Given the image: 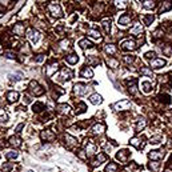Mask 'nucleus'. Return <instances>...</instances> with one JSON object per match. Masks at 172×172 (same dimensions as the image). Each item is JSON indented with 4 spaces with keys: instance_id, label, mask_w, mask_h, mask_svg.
<instances>
[{
    "instance_id": "1",
    "label": "nucleus",
    "mask_w": 172,
    "mask_h": 172,
    "mask_svg": "<svg viewBox=\"0 0 172 172\" xmlns=\"http://www.w3.org/2000/svg\"><path fill=\"white\" fill-rule=\"evenodd\" d=\"M48 11L52 13V16H55V18H62L63 16L62 7L59 4H56V3H51V4L48 5Z\"/></svg>"
},
{
    "instance_id": "2",
    "label": "nucleus",
    "mask_w": 172,
    "mask_h": 172,
    "mask_svg": "<svg viewBox=\"0 0 172 172\" xmlns=\"http://www.w3.org/2000/svg\"><path fill=\"white\" fill-rule=\"evenodd\" d=\"M88 85H85V84L83 83H77L75 84V88H74V91H75V93L77 95V96H83V95H85V93L88 92Z\"/></svg>"
},
{
    "instance_id": "3",
    "label": "nucleus",
    "mask_w": 172,
    "mask_h": 172,
    "mask_svg": "<svg viewBox=\"0 0 172 172\" xmlns=\"http://www.w3.org/2000/svg\"><path fill=\"white\" fill-rule=\"evenodd\" d=\"M30 88L33 93H35L36 96H40V95H43L44 93V89L40 87V84L36 81V80H32L31 83H30Z\"/></svg>"
},
{
    "instance_id": "4",
    "label": "nucleus",
    "mask_w": 172,
    "mask_h": 172,
    "mask_svg": "<svg viewBox=\"0 0 172 172\" xmlns=\"http://www.w3.org/2000/svg\"><path fill=\"white\" fill-rule=\"evenodd\" d=\"M121 48L123 49H128V51H133V49L136 48V43L133 41V40L128 39V40H124V41H121Z\"/></svg>"
},
{
    "instance_id": "5",
    "label": "nucleus",
    "mask_w": 172,
    "mask_h": 172,
    "mask_svg": "<svg viewBox=\"0 0 172 172\" xmlns=\"http://www.w3.org/2000/svg\"><path fill=\"white\" fill-rule=\"evenodd\" d=\"M27 37L30 39V41H31L32 44H35L36 41L39 40L40 35H39V32L36 31V30H33V28H31V30L28 31V35H27Z\"/></svg>"
},
{
    "instance_id": "6",
    "label": "nucleus",
    "mask_w": 172,
    "mask_h": 172,
    "mask_svg": "<svg viewBox=\"0 0 172 172\" xmlns=\"http://www.w3.org/2000/svg\"><path fill=\"white\" fill-rule=\"evenodd\" d=\"M131 107V103L128 100H121V102H118L116 104H114L115 110H129Z\"/></svg>"
},
{
    "instance_id": "7",
    "label": "nucleus",
    "mask_w": 172,
    "mask_h": 172,
    "mask_svg": "<svg viewBox=\"0 0 172 172\" xmlns=\"http://www.w3.org/2000/svg\"><path fill=\"white\" fill-rule=\"evenodd\" d=\"M131 23V16L128 13H124L119 18V27H127Z\"/></svg>"
},
{
    "instance_id": "8",
    "label": "nucleus",
    "mask_w": 172,
    "mask_h": 172,
    "mask_svg": "<svg viewBox=\"0 0 172 172\" xmlns=\"http://www.w3.org/2000/svg\"><path fill=\"white\" fill-rule=\"evenodd\" d=\"M59 80H70L72 77V71L71 70H67V68H63L60 71V74H59Z\"/></svg>"
},
{
    "instance_id": "9",
    "label": "nucleus",
    "mask_w": 172,
    "mask_h": 172,
    "mask_svg": "<svg viewBox=\"0 0 172 172\" xmlns=\"http://www.w3.org/2000/svg\"><path fill=\"white\" fill-rule=\"evenodd\" d=\"M143 137H133V139H131V144H132L133 147H136L137 150H141V148H144V143H143Z\"/></svg>"
},
{
    "instance_id": "10",
    "label": "nucleus",
    "mask_w": 172,
    "mask_h": 172,
    "mask_svg": "<svg viewBox=\"0 0 172 172\" xmlns=\"http://www.w3.org/2000/svg\"><path fill=\"white\" fill-rule=\"evenodd\" d=\"M24 31H26V26L22 24V23H18V24H15V27H13V33L15 35L22 36V35H24Z\"/></svg>"
},
{
    "instance_id": "11",
    "label": "nucleus",
    "mask_w": 172,
    "mask_h": 172,
    "mask_svg": "<svg viewBox=\"0 0 172 172\" xmlns=\"http://www.w3.org/2000/svg\"><path fill=\"white\" fill-rule=\"evenodd\" d=\"M41 139H43V140L52 141L53 139H55V133H53L52 131H49V129H47V131H43V132H41Z\"/></svg>"
},
{
    "instance_id": "12",
    "label": "nucleus",
    "mask_w": 172,
    "mask_h": 172,
    "mask_svg": "<svg viewBox=\"0 0 172 172\" xmlns=\"http://www.w3.org/2000/svg\"><path fill=\"white\" fill-rule=\"evenodd\" d=\"M80 76L81 77H84V79H91L93 76V72L91 68H88V67H85V68H83L81 70V72H80Z\"/></svg>"
},
{
    "instance_id": "13",
    "label": "nucleus",
    "mask_w": 172,
    "mask_h": 172,
    "mask_svg": "<svg viewBox=\"0 0 172 172\" xmlns=\"http://www.w3.org/2000/svg\"><path fill=\"white\" fill-rule=\"evenodd\" d=\"M165 66V60L164 59H155L151 62V67L152 68H160V67H164Z\"/></svg>"
},
{
    "instance_id": "14",
    "label": "nucleus",
    "mask_w": 172,
    "mask_h": 172,
    "mask_svg": "<svg viewBox=\"0 0 172 172\" xmlns=\"http://www.w3.org/2000/svg\"><path fill=\"white\" fill-rule=\"evenodd\" d=\"M128 155H129V152H128L127 150H123V151H119V152H118L116 158H118V160H120V161H127Z\"/></svg>"
},
{
    "instance_id": "15",
    "label": "nucleus",
    "mask_w": 172,
    "mask_h": 172,
    "mask_svg": "<svg viewBox=\"0 0 172 172\" xmlns=\"http://www.w3.org/2000/svg\"><path fill=\"white\" fill-rule=\"evenodd\" d=\"M89 102L92 103V104H95V106H97V104H100V103L103 102V99L99 93H93V95H91V97H89Z\"/></svg>"
},
{
    "instance_id": "16",
    "label": "nucleus",
    "mask_w": 172,
    "mask_h": 172,
    "mask_svg": "<svg viewBox=\"0 0 172 172\" xmlns=\"http://www.w3.org/2000/svg\"><path fill=\"white\" fill-rule=\"evenodd\" d=\"M164 156V152L163 151H151L150 152V158L154 160H158V159H161Z\"/></svg>"
},
{
    "instance_id": "17",
    "label": "nucleus",
    "mask_w": 172,
    "mask_h": 172,
    "mask_svg": "<svg viewBox=\"0 0 172 172\" xmlns=\"http://www.w3.org/2000/svg\"><path fill=\"white\" fill-rule=\"evenodd\" d=\"M171 8H172V1H164L163 4L160 5L159 12L160 13H164V12H167V11H169Z\"/></svg>"
},
{
    "instance_id": "18",
    "label": "nucleus",
    "mask_w": 172,
    "mask_h": 172,
    "mask_svg": "<svg viewBox=\"0 0 172 172\" xmlns=\"http://www.w3.org/2000/svg\"><path fill=\"white\" fill-rule=\"evenodd\" d=\"M9 144L13 147H20L22 146V140L18 136H12V137H9Z\"/></svg>"
},
{
    "instance_id": "19",
    "label": "nucleus",
    "mask_w": 172,
    "mask_h": 172,
    "mask_svg": "<svg viewBox=\"0 0 172 172\" xmlns=\"http://www.w3.org/2000/svg\"><path fill=\"white\" fill-rule=\"evenodd\" d=\"M85 152H87V155H88V156H92V155H95V152H96V147H95V144H92V143H88V146L85 147Z\"/></svg>"
},
{
    "instance_id": "20",
    "label": "nucleus",
    "mask_w": 172,
    "mask_h": 172,
    "mask_svg": "<svg viewBox=\"0 0 172 172\" xmlns=\"http://www.w3.org/2000/svg\"><path fill=\"white\" fill-rule=\"evenodd\" d=\"M7 99L9 102H18L19 100V93L18 92H13V91H9L7 93Z\"/></svg>"
},
{
    "instance_id": "21",
    "label": "nucleus",
    "mask_w": 172,
    "mask_h": 172,
    "mask_svg": "<svg viewBox=\"0 0 172 172\" xmlns=\"http://www.w3.org/2000/svg\"><path fill=\"white\" fill-rule=\"evenodd\" d=\"M102 26H103V28H104V32H106V33H110L111 32V20L110 19H104L102 22Z\"/></svg>"
},
{
    "instance_id": "22",
    "label": "nucleus",
    "mask_w": 172,
    "mask_h": 172,
    "mask_svg": "<svg viewBox=\"0 0 172 172\" xmlns=\"http://www.w3.org/2000/svg\"><path fill=\"white\" fill-rule=\"evenodd\" d=\"M87 35L91 36V37H93V39H100V32L97 31L96 28H91V30H88Z\"/></svg>"
},
{
    "instance_id": "23",
    "label": "nucleus",
    "mask_w": 172,
    "mask_h": 172,
    "mask_svg": "<svg viewBox=\"0 0 172 172\" xmlns=\"http://www.w3.org/2000/svg\"><path fill=\"white\" fill-rule=\"evenodd\" d=\"M106 160H107V156H106V155H104V154H100V155H99V156L96 158V159L93 160L92 164H93V165H99V164H102L103 161H106Z\"/></svg>"
},
{
    "instance_id": "24",
    "label": "nucleus",
    "mask_w": 172,
    "mask_h": 172,
    "mask_svg": "<svg viewBox=\"0 0 172 172\" xmlns=\"http://www.w3.org/2000/svg\"><path fill=\"white\" fill-rule=\"evenodd\" d=\"M71 108L68 104H59V106H57V111H59L60 114H68Z\"/></svg>"
},
{
    "instance_id": "25",
    "label": "nucleus",
    "mask_w": 172,
    "mask_h": 172,
    "mask_svg": "<svg viewBox=\"0 0 172 172\" xmlns=\"http://www.w3.org/2000/svg\"><path fill=\"white\" fill-rule=\"evenodd\" d=\"M79 45H80V48L85 49V48L92 47V43H91L89 40H87V39H83V40H80V41H79Z\"/></svg>"
},
{
    "instance_id": "26",
    "label": "nucleus",
    "mask_w": 172,
    "mask_h": 172,
    "mask_svg": "<svg viewBox=\"0 0 172 172\" xmlns=\"http://www.w3.org/2000/svg\"><path fill=\"white\" fill-rule=\"evenodd\" d=\"M66 60L68 64H76V63L79 62V56L77 55H70V56H67Z\"/></svg>"
},
{
    "instance_id": "27",
    "label": "nucleus",
    "mask_w": 172,
    "mask_h": 172,
    "mask_svg": "<svg viewBox=\"0 0 172 172\" xmlns=\"http://www.w3.org/2000/svg\"><path fill=\"white\" fill-rule=\"evenodd\" d=\"M141 32H143V27H141V24H139V23H136V26L131 30V33H132V35H139Z\"/></svg>"
},
{
    "instance_id": "28",
    "label": "nucleus",
    "mask_w": 172,
    "mask_h": 172,
    "mask_svg": "<svg viewBox=\"0 0 172 172\" xmlns=\"http://www.w3.org/2000/svg\"><path fill=\"white\" fill-rule=\"evenodd\" d=\"M141 88H143V91H144L146 93L151 92V89H152V83H150V81H143Z\"/></svg>"
},
{
    "instance_id": "29",
    "label": "nucleus",
    "mask_w": 172,
    "mask_h": 172,
    "mask_svg": "<svg viewBox=\"0 0 172 172\" xmlns=\"http://www.w3.org/2000/svg\"><path fill=\"white\" fill-rule=\"evenodd\" d=\"M85 110H87V106H85V104H84V103H77V104H76V112H77V114H81V112H85Z\"/></svg>"
},
{
    "instance_id": "30",
    "label": "nucleus",
    "mask_w": 172,
    "mask_h": 172,
    "mask_svg": "<svg viewBox=\"0 0 172 172\" xmlns=\"http://www.w3.org/2000/svg\"><path fill=\"white\" fill-rule=\"evenodd\" d=\"M144 127H146V120H144V119H139V120H137V124H136V127H135V129L139 132V131H141Z\"/></svg>"
},
{
    "instance_id": "31",
    "label": "nucleus",
    "mask_w": 172,
    "mask_h": 172,
    "mask_svg": "<svg viewBox=\"0 0 172 172\" xmlns=\"http://www.w3.org/2000/svg\"><path fill=\"white\" fill-rule=\"evenodd\" d=\"M104 131V125L103 124H96V125H93L92 127V132L93 133H102Z\"/></svg>"
},
{
    "instance_id": "32",
    "label": "nucleus",
    "mask_w": 172,
    "mask_h": 172,
    "mask_svg": "<svg viewBox=\"0 0 172 172\" xmlns=\"http://www.w3.org/2000/svg\"><path fill=\"white\" fill-rule=\"evenodd\" d=\"M154 15H146L144 18H143V20H144V24L146 26H151L152 24V22H154Z\"/></svg>"
},
{
    "instance_id": "33",
    "label": "nucleus",
    "mask_w": 172,
    "mask_h": 172,
    "mask_svg": "<svg viewBox=\"0 0 172 172\" xmlns=\"http://www.w3.org/2000/svg\"><path fill=\"white\" fill-rule=\"evenodd\" d=\"M106 52L108 53V55H115V53H116V47L112 44L106 45Z\"/></svg>"
},
{
    "instance_id": "34",
    "label": "nucleus",
    "mask_w": 172,
    "mask_h": 172,
    "mask_svg": "<svg viewBox=\"0 0 172 172\" xmlns=\"http://www.w3.org/2000/svg\"><path fill=\"white\" fill-rule=\"evenodd\" d=\"M106 172H118V165L115 163H110L106 167Z\"/></svg>"
},
{
    "instance_id": "35",
    "label": "nucleus",
    "mask_w": 172,
    "mask_h": 172,
    "mask_svg": "<svg viewBox=\"0 0 172 172\" xmlns=\"http://www.w3.org/2000/svg\"><path fill=\"white\" fill-rule=\"evenodd\" d=\"M43 108H44V104H43V103H35V104L32 106V110L35 111V112H40Z\"/></svg>"
},
{
    "instance_id": "36",
    "label": "nucleus",
    "mask_w": 172,
    "mask_h": 172,
    "mask_svg": "<svg viewBox=\"0 0 172 172\" xmlns=\"http://www.w3.org/2000/svg\"><path fill=\"white\" fill-rule=\"evenodd\" d=\"M18 152H13V151H11V152H7V154H5V158H7V159L8 160H11V159H16V158H18Z\"/></svg>"
},
{
    "instance_id": "37",
    "label": "nucleus",
    "mask_w": 172,
    "mask_h": 172,
    "mask_svg": "<svg viewBox=\"0 0 172 172\" xmlns=\"http://www.w3.org/2000/svg\"><path fill=\"white\" fill-rule=\"evenodd\" d=\"M161 139H163V137L160 136V135H158V136H152V137H151L150 143H151V144H159Z\"/></svg>"
},
{
    "instance_id": "38",
    "label": "nucleus",
    "mask_w": 172,
    "mask_h": 172,
    "mask_svg": "<svg viewBox=\"0 0 172 172\" xmlns=\"http://www.w3.org/2000/svg\"><path fill=\"white\" fill-rule=\"evenodd\" d=\"M155 5H156L155 1H144V3H143V7H144V8H148V9L155 8Z\"/></svg>"
},
{
    "instance_id": "39",
    "label": "nucleus",
    "mask_w": 172,
    "mask_h": 172,
    "mask_svg": "<svg viewBox=\"0 0 172 172\" xmlns=\"http://www.w3.org/2000/svg\"><path fill=\"white\" fill-rule=\"evenodd\" d=\"M87 62H88V64H91V66H95V64H99L100 60H99V59H93L92 56H88L87 57Z\"/></svg>"
},
{
    "instance_id": "40",
    "label": "nucleus",
    "mask_w": 172,
    "mask_h": 172,
    "mask_svg": "<svg viewBox=\"0 0 172 172\" xmlns=\"http://www.w3.org/2000/svg\"><path fill=\"white\" fill-rule=\"evenodd\" d=\"M66 140H67V143H68V146H75L76 144V140L72 136H70V135L66 136Z\"/></svg>"
},
{
    "instance_id": "41",
    "label": "nucleus",
    "mask_w": 172,
    "mask_h": 172,
    "mask_svg": "<svg viewBox=\"0 0 172 172\" xmlns=\"http://www.w3.org/2000/svg\"><path fill=\"white\" fill-rule=\"evenodd\" d=\"M56 70H57V64L56 63H53V64L49 66L48 70H47V75H52V71H56Z\"/></svg>"
},
{
    "instance_id": "42",
    "label": "nucleus",
    "mask_w": 172,
    "mask_h": 172,
    "mask_svg": "<svg viewBox=\"0 0 172 172\" xmlns=\"http://www.w3.org/2000/svg\"><path fill=\"white\" fill-rule=\"evenodd\" d=\"M129 92L132 93V95L136 93V80H132V85L129 84Z\"/></svg>"
},
{
    "instance_id": "43",
    "label": "nucleus",
    "mask_w": 172,
    "mask_h": 172,
    "mask_svg": "<svg viewBox=\"0 0 172 172\" xmlns=\"http://www.w3.org/2000/svg\"><path fill=\"white\" fill-rule=\"evenodd\" d=\"M140 72L143 74V75H148V76H152V77H154V75H152V72H151V71L148 70V68H146V67H141Z\"/></svg>"
},
{
    "instance_id": "44",
    "label": "nucleus",
    "mask_w": 172,
    "mask_h": 172,
    "mask_svg": "<svg viewBox=\"0 0 172 172\" xmlns=\"http://www.w3.org/2000/svg\"><path fill=\"white\" fill-rule=\"evenodd\" d=\"M163 52L167 55V56H171L172 55V47L171 45H167V47H164L163 48Z\"/></svg>"
},
{
    "instance_id": "45",
    "label": "nucleus",
    "mask_w": 172,
    "mask_h": 172,
    "mask_svg": "<svg viewBox=\"0 0 172 172\" xmlns=\"http://www.w3.org/2000/svg\"><path fill=\"white\" fill-rule=\"evenodd\" d=\"M9 79L13 80V81H19V80L22 79V75L20 74H15V75H9Z\"/></svg>"
},
{
    "instance_id": "46",
    "label": "nucleus",
    "mask_w": 172,
    "mask_h": 172,
    "mask_svg": "<svg viewBox=\"0 0 172 172\" xmlns=\"http://www.w3.org/2000/svg\"><path fill=\"white\" fill-rule=\"evenodd\" d=\"M70 40H63L62 43H60V45H62V48H68L70 47Z\"/></svg>"
},
{
    "instance_id": "47",
    "label": "nucleus",
    "mask_w": 172,
    "mask_h": 172,
    "mask_svg": "<svg viewBox=\"0 0 172 172\" xmlns=\"http://www.w3.org/2000/svg\"><path fill=\"white\" fill-rule=\"evenodd\" d=\"M33 60H35L36 63H40V62H43V60H44V56H43V55H37Z\"/></svg>"
},
{
    "instance_id": "48",
    "label": "nucleus",
    "mask_w": 172,
    "mask_h": 172,
    "mask_svg": "<svg viewBox=\"0 0 172 172\" xmlns=\"http://www.w3.org/2000/svg\"><path fill=\"white\" fill-rule=\"evenodd\" d=\"M150 168H151V169H154V171H158V168H159V164H158V163H151V164H150Z\"/></svg>"
},
{
    "instance_id": "49",
    "label": "nucleus",
    "mask_w": 172,
    "mask_h": 172,
    "mask_svg": "<svg viewBox=\"0 0 172 172\" xmlns=\"http://www.w3.org/2000/svg\"><path fill=\"white\" fill-rule=\"evenodd\" d=\"M11 168H12V164H7V165H4V167L1 168V171H3V172H7V171H9Z\"/></svg>"
},
{
    "instance_id": "50",
    "label": "nucleus",
    "mask_w": 172,
    "mask_h": 172,
    "mask_svg": "<svg viewBox=\"0 0 172 172\" xmlns=\"http://www.w3.org/2000/svg\"><path fill=\"white\" fill-rule=\"evenodd\" d=\"M154 56H155V52H147L146 55H144V57H146V59H152Z\"/></svg>"
},
{
    "instance_id": "51",
    "label": "nucleus",
    "mask_w": 172,
    "mask_h": 172,
    "mask_svg": "<svg viewBox=\"0 0 172 172\" xmlns=\"http://www.w3.org/2000/svg\"><path fill=\"white\" fill-rule=\"evenodd\" d=\"M115 4H116V7H121V8H123V7H125V1H116V3H115Z\"/></svg>"
},
{
    "instance_id": "52",
    "label": "nucleus",
    "mask_w": 172,
    "mask_h": 172,
    "mask_svg": "<svg viewBox=\"0 0 172 172\" xmlns=\"http://www.w3.org/2000/svg\"><path fill=\"white\" fill-rule=\"evenodd\" d=\"M108 64H111L112 67H116V66H118V62H116V60H110V62H108Z\"/></svg>"
},
{
    "instance_id": "53",
    "label": "nucleus",
    "mask_w": 172,
    "mask_h": 172,
    "mask_svg": "<svg viewBox=\"0 0 172 172\" xmlns=\"http://www.w3.org/2000/svg\"><path fill=\"white\" fill-rule=\"evenodd\" d=\"M23 127H24V124H23V123H22V124H19V125H18V128H16V132H18V133L20 132V129H22Z\"/></svg>"
},
{
    "instance_id": "54",
    "label": "nucleus",
    "mask_w": 172,
    "mask_h": 172,
    "mask_svg": "<svg viewBox=\"0 0 172 172\" xmlns=\"http://www.w3.org/2000/svg\"><path fill=\"white\" fill-rule=\"evenodd\" d=\"M5 56H7V57H15V53H12V52H5Z\"/></svg>"
},
{
    "instance_id": "55",
    "label": "nucleus",
    "mask_w": 172,
    "mask_h": 172,
    "mask_svg": "<svg viewBox=\"0 0 172 172\" xmlns=\"http://www.w3.org/2000/svg\"><path fill=\"white\" fill-rule=\"evenodd\" d=\"M5 120V116H0V123H1V121H4Z\"/></svg>"
},
{
    "instance_id": "56",
    "label": "nucleus",
    "mask_w": 172,
    "mask_h": 172,
    "mask_svg": "<svg viewBox=\"0 0 172 172\" xmlns=\"http://www.w3.org/2000/svg\"><path fill=\"white\" fill-rule=\"evenodd\" d=\"M0 49H1V45H0Z\"/></svg>"
},
{
    "instance_id": "57",
    "label": "nucleus",
    "mask_w": 172,
    "mask_h": 172,
    "mask_svg": "<svg viewBox=\"0 0 172 172\" xmlns=\"http://www.w3.org/2000/svg\"><path fill=\"white\" fill-rule=\"evenodd\" d=\"M171 76H172V74H171Z\"/></svg>"
}]
</instances>
